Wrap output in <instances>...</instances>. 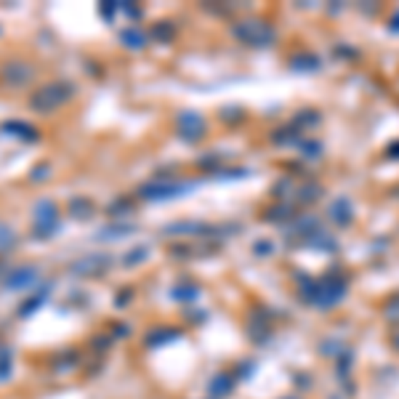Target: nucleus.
Returning <instances> with one entry per match:
<instances>
[{
	"label": "nucleus",
	"mask_w": 399,
	"mask_h": 399,
	"mask_svg": "<svg viewBox=\"0 0 399 399\" xmlns=\"http://www.w3.org/2000/svg\"><path fill=\"white\" fill-rule=\"evenodd\" d=\"M75 93H78V88H75L72 80H51V83H43L32 90L27 104L35 115H53L64 104H70L75 99Z\"/></svg>",
	"instance_id": "f257e3e1"
},
{
	"label": "nucleus",
	"mask_w": 399,
	"mask_h": 399,
	"mask_svg": "<svg viewBox=\"0 0 399 399\" xmlns=\"http://www.w3.org/2000/svg\"><path fill=\"white\" fill-rule=\"evenodd\" d=\"M59 229H61L59 205L51 197H40L32 205V237L46 242V239H51Z\"/></svg>",
	"instance_id": "f03ea898"
},
{
	"label": "nucleus",
	"mask_w": 399,
	"mask_h": 399,
	"mask_svg": "<svg viewBox=\"0 0 399 399\" xmlns=\"http://www.w3.org/2000/svg\"><path fill=\"white\" fill-rule=\"evenodd\" d=\"M32 83H35V67L27 59L0 61V88L3 90H24Z\"/></svg>",
	"instance_id": "7ed1b4c3"
},
{
	"label": "nucleus",
	"mask_w": 399,
	"mask_h": 399,
	"mask_svg": "<svg viewBox=\"0 0 399 399\" xmlns=\"http://www.w3.org/2000/svg\"><path fill=\"white\" fill-rule=\"evenodd\" d=\"M112 266V256L107 253H88V256H80V259H72L67 264V271H70L75 279H93L107 274Z\"/></svg>",
	"instance_id": "20e7f679"
},
{
	"label": "nucleus",
	"mask_w": 399,
	"mask_h": 399,
	"mask_svg": "<svg viewBox=\"0 0 399 399\" xmlns=\"http://www.w3.org/2000/svg\"><path fill=\"white\" fill-rule=\"evenodd\" d=\"M0 133L3 136H11V139L16 141H24V144H38L43 139V133H40L38 125H32L27 120H3L0 123Z\"/></svg>",
	"instance_id": "39448f33"
},
{
	"label": "nucleus",
	"mask_w": 399,
	"mask_h": 399,
	"mask_svg": "<svg viewBox=\"0 0 399 399\" xmlns=\"http://www.w3.org/2000/svg\"><path fill=\"white\" fill-rule=\"evenodd\" d=\"M40 266L38 264H19L16 269H11L6 274V288L9 290H27L32 285H38Z\"/></svg>",
	"instance_id": "423d86ee"
},
{
	"label": "nucleus",
	"mask_w": 399,
	"mask_h": 399,
	"mask_svg": "<svg viewBox=\"0 0 399 399\" xmlns=\"http://www.w3.org/2000/svg\"><path fill=\"white\" fill-rule=\"evenodd\" d=\"M176 130L184 141L195 144L205 136V120L200 118L197 112H181L179 120H176Z\"/></svg>",
	"instance_id": "0eeeda50"
},
{
	"label": "nucleus",
	"mask_w": 399,
	"mask_h": 399,
	"mask_svg": "<svg viewBox=\"0 0 399 399\" xmlns=\"http://www.w3.org/2000/svg\"><path fill=\"white\" fill-rule=\"evenodd\" d=\"M190 190V184H173V181H168V184H162V181H152V184H147V187H141V197L150 200V202H160V200H170V197H179L181 192Z\"/></svg>",
	"instance_id": "6e6552de"
},
{
	"label": "nucleus",
	"mask_w": 399,
	"mask_h": 399,
	"mask_svg": "<svg viewBox=\"0 0 399 399\" xmlns=\"http://www.w3.org/2000/svg\"><path fill=\"white\" fill-rule=\"evenodd\" d=\"M67 213H70L75 221H90L96 216V202L90 197H86V195H75V197H70V202H67Z\"/></svg>",
	"instance_id": "1a4fd4ad"
},
{
	"label": "nucleus",
	"mask_w": 399,
	"mask_h": 399,
	"mask_svg": "<svg viewBox=\"0 0 399 399\" xmlns=\"http://www.w3.org/2000/svg\"><path fill=\"white\" fill-rule=\"evenodd\" d=\"M51 290H53V282H43V285L38 288V293H32L30 299H27V301H24V304L19 306V317H30L32 311H38L40 306L46 304V299H48Z\"/></svg>",
	"instance_id": "9d476101"
},
{
	"label": "nucleus",
	"mask_w": 399,
	"mask_h": 399,
	"mask_svg": "<svg viewBox=\"0 0 399 399\" xmlns=\"http://www.w3.org/2000/svg\"><path fill=\"white\" fill-rule=\"evenodd\" d=\"M120 43L130 51H141L147 46V35H144L141 27H125V30L120 32Z\"/></svg>",
	"instance_id": "9b49d317"
},
{
	"label": "nucleus",
	"mask_w": 399,
	"mask_h": 399,
	"mask_svg": "<svg viewBox=\"0 0 399 399\" xmlns=\"http://www.w3.org/2000/svg\"><path fill=\"white\" fill-rule=\"evenodd\" d=\"M130 213H133V200L130 197H115L110 205H107V216L115 219V221L128 219Z\"/></svg>",
	"instance_id": "f8f14e48"
},
{
	"label": "nucleus",
	"mask_w": 399,
	"mask_h": 399,
	"mask_svg": "<svg viewBox=\"0 0 399 399\" xmlns=\"http://www.w3.org/2000/svg\"><path fill=\"white\" fill-rule=\"evenodd\" d=\"M19 245V234L11 227L9 221L0 219V253H11V250Z\"/></svg>",
	"instance_id": "ddd939ff"
},
{
	"label": "nucleus",
	"mask_w": 399,
	"mask_h": 399,
	"mask_svg": "<svg viewBox=\"0 0 399 399\" xmlns=\"http://www.w3.org/2000/svg\"><path fill=\"white\" fill-rule=\"evenodd\" d=\"M133 229H136L133 224H110V227H101V229L96 232V239H118Z\"/></svg>",
	"instance_id": "4468645a"
},
{
	"label": "nucleus",
	"mask_w": 399,
	"mask_h": 399,
	"mask_svg": "<svg viewBox=\"0 0 399 399\" xmlns=\"http://www.w3.org/2000/svg\"><path fill=\"white\" fill-rule=\"evenodd\" d=\"M147 256H150V248H147V245H136V248H130L128 253L123 256V266L133 269V266L144 264V261H147Z\"/></svg>",
	"instance_id": "2eb2a0df"
},
{
	"label": "nucleus",
	"mask_w": 399,
	"mask_h": 399,
	"mask_svg": "<svg viewBox=\"0 0 399 399\" xmlns=\"http://www.w3.org/2000/svg\"><path fill=\"white\" fill-rule=\"evenodd\" d=\"M51 173H53V165H51L48 160H40L30 168V181L32 184H46L51 179Z\"/></svg>",
	"instance_id": "dca6fc26"
},
{
	"label": "nucleus",
	"mask_w": 399,
	"mask_h": 399,
	"mask_svg": "<svg viewBox=\"0 0 399 399\" xmlns=\"http://www.w3.org/2000/svg\"><path fill=\"white\" fill-rule=\"evenodd\" d=\"M150 35H152L155 40H160V43H168V40H173L176 30H173V24H170V21H157V24L152 27Z\"/></svg>",
	"instance_id": "f3484780"
},
{
	"label": "nucleus",
	"mask_w": 399,
	"mask_h": 399,
	"mask_svg": "<svg viewBox=\"0 0 399 399\" xmlns=\"http://www.w3.org/2000/svg\"><path fill=\"white\" fill-rule=\"evenodd\" d=\"M120 11V3H115V0H104V3H99V16L104 21H115V14Z\"/></svg>",
	"instance_id": "a211bd4d"
},
{
	"label": "nucleus",
	"mask_w": 399,
	"mask_h": 399,
	"mask_svg": "<svg viewBox=\"0 0 399 399\" xmlns=\"http://www.w3.org/2000/svg\"><path fill=\"white\" fill-rule=\"evenodd\" d=\"M176 336H179L176 330H162V328H160V330H155V333H152L147 341H150V346H160V343H165L168 338H176Z\"/></svg>",
	"instance_id": "6ab92c4d"
},
{
	"label": "nucleus",
	"mask_w": 399,
	"mask_h": 399,
	"mask_svg": "<svg viewBox=\"0 0 399 399\" xmlns=\"http://www.w3.org/2000/svg\"><path fill=\"white\" fill-rule=\"evenodd\" d=\"M9 373H11V354L3 349L0 351V380L9 378Z\"/></svg>",
	"instance_id": "aec40b11"
},
{
	"label": "nucleus",
	"mask_w": 399,
	"mask_h": 399,
	"mask_svg": "<svg viewBox=\"0 0 399 399\" xmlns=\"http://www.w3.org/2000/svg\"><path fill=\"white\" fill-rule=\"evenodd\" d=\"M173 296H176V299H195V296H197V288H195V285H179V288L173 290Z\"/></svg>",
	"instance_id": "412c9836"
},
{
	"label": "nucleus",
	"mask_w": 399,
	"mask_h": 399,
	"mask_svg": "<svg viewBox=\"0 0 399 399\" xmlns=\"http://www.w3.org/2000/svg\"><path fill=\"white\" fill-rule=\"evenodd\" d=\"M0 269H3V259H0Z\"/></svg>",
	"instance_id": "4be33fe9"
},
{
	"label": "nucleus",
	"mask_w": 399,
	"mask_h": 399,
	"mask_svg": "<svg viewBox=\"0 0 399 399\" xmlns=\"http://www.w3.org/2000/svg\"><path fill=\"white\" fill-rule=\"evenodd\" d=\"M397 349H399V336H397Z\"/></svg>",
	"instance_id": "5701e85b"
}]
</instances>
